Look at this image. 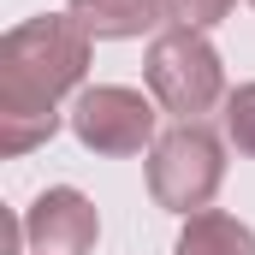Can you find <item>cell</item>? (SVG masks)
<instances>
[{
  "instance_id": "6da1fadb",
  "label": "cell",
  "mask_w": 255,
  "mask_h": 255,
  "mask_svg": "<svg viewBox=\"0 0 255 255\" xmlns=\"http://www.w3.org/2000/svg\"><path fill=\"white\" fill-rule=\"evenodd\" d=\"M89 36L77 18H30L0 42V154L60 130V95L83 83Z\"/></svg>"
},
{
  "instance_id": "7a4b0ae2",
  "label": "cell",
  "mask_w": 255,
  "mask_h": 255,
  "mask_svg": "<svg viewBox=\"0 0 255 255\" xmlns=\"http://www.w3.org/2000/svg\"><path fill=\"white\" fill-rule=\"evenodd\" d=\"M148 89H154V101L166 113H178V125H196V113H208L226 95V71H220V54L208 48V36L184 30V24L154 36V48H148Z\"/></svg>"
},
{
  "instance_id": "3957f363",
  "label": "cell",
  "mask_w": 255,
  "mask_h": 255,
  "mask_svg": "<svg viewBox=\"0 0 255 255\" xmlns=\"http://www.w3.org/2000/svg\"><path fill=\"white\" fill-rule=\"evenodd\" d=\"M226 178V154L220 136L202 125H172L148 148V196L172 214H202Z\"/></svg>"
},
{
  "instance_id": "277c9868",
  "label": "cell",
  "mask_w": 255,
  "mask_h": 255,
  "mask_svg": "<svg viewBox=\"0 0 255 255\" xmlns=\"http://www.w3.org/2000/svg\"><path fill=\"white\" fill-rule=\"evenodd\" d=\"M71 130L95 154H142L154 142V107L125 83H95L71 101Z\"/></svg>"
},
{
  "instance_id": "5b68a950",
  "label": "cell",
  "mask_w": 255,
  "mask_h": 255,
  "mask_svg": "<svg viewBox=\"0 0 255 255\" xmlns=\"http://www.w3.org/2000/svg\"><path fill=\"white\" fill-rule=\"evenodd\" d=\"M24 238L36 255H89L101 238V220L89 208V196L77 190H42L30 202V220H24Z\"/></svg>"
},
{
  "instance_id": "8992f818",
  "label": "cell",
  "mask_w": 255,
  "mask_h": 255,
  "mask_svg": "<svg viewBox=\"0 0 255 255\" xmlns=\"http://www.w3.org/2000/svg\"><path fill=\"white\" fill-rule=\"evenodd\" d=\"M160 12H166V0H71V18L83 24V36H101V42L154 30Z\"/></svg>"
},
{
  "instance_id": "52a82bcc",
  "label": "cell",
  "mask_w": 255,
  "mask_h": 255,
  "mask_svg": "<svg viewBox=\"0 0 255 255\" xmlns=\"http://www.w3.org/2000/svg\"><path fill=\"white\" fill-rule=\"evenodd\" d=\"M172 255H255V232L244 220H232V214L202 208V214H190V226L178 232V250Z\"/></svg>"
},
{
  "instance_id": "ba28073f",
  "label": "cell",
  "mask_w": 255,
  "mask_h": 255,
  "mask_svg": "<svg viewBox=\"0 0 255 255\" xmlns=\"http://www.w3.org/2000/svg\"><path fill=\"white\" fill-rule=\"evenodd\" d=\"M226 136L238 142V154H255V83H244L226 101Z\"/></svg>"
},
{
  "instance_id": "9c48e42d",
  "label": "cell",
  "mask_w": 255,
  "mask_h": 255,
  "mask_svg": "<svg viewBox=\"0 0 255 255\" xmlns=\"http://www.w3.org/2000/svg\"><path fill=\"white\" fill-rule=\"evenodd\" d=\"M232 6H238V0H166V18L184 24V30H208V24H220Z\"/></svg>"
}]
</instances>
